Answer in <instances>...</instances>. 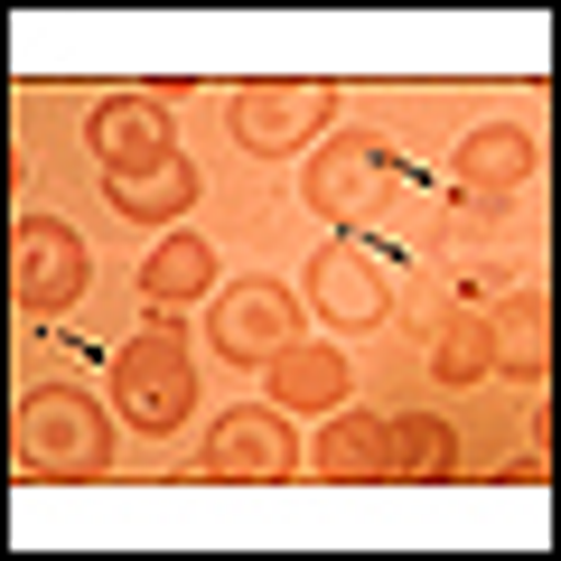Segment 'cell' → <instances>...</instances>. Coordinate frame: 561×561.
Listing matches in <instances>:
<instances>
[{
	"instance_id": "5b68a950",
	"label": "cell",
	"mask_w": 561,
	"mask_h": 561,
	"mask_svg": "<svg viewBox=\"0 0 561 561\" xmlns=\"http://www.w3.org/2000/svg\"><path fill=\"white\" fill-rule=\"evenodd\" d=\"M84 280H94V253H84L76 225L20 216V234H10V290H20L28 319H66L84 300Z\"/></svg>"
},
{
	"instance_id": "9c48e42d",
	"label": "cell",
	"mask_w": 561,
	"mask_h": 561,
	"mask_svg": "<svg viewBox=\"0 0 561 561\" xmlns=\"http://www.w3.org/2000/svg\"><path fill=\"white\" fill-rule=\"evenodd\" d=\"M84 150L103 160V179L169 160V103H160V94H103L94 122H84Z\"/></svg>"
},
{
	"instance_id": "8fae6325",
	"label": "cell",
	"mask_w": 561,
	"mask_h": 561,
	"mask_svg": "<svg viewBox=\"0 0 561 561\" xmlns=\"http://www.w3.org/2000/svg\"><path fill=\"white\" fill-rule=\"evenodd\" d=\"M459 421H440V412H402V421H383V478L393 486H449L459 478Z\"/></svg>"
},
{
	"instance_id": "ac0fdd59",
	"label": "cell",
	"mask_w": 561,
	"mask_h": 561,
	"mask_svg": "<svg viewBox=\"0 0 561 561\" xmlns=\"http://www.w3.org/2000/svg\"><path fill=\"white\" fill-rule=\"evenodd\" d=\"M496 478H515V486H542V478H552V412H524V449L496 468Z\"/></svg>"
},
{
	"instance_id": "52a82bcc",
	"label": "cell",
	"mask_w": 561,
	"mask_h": 561,
	"mask_svg": "<svg viewBox=\"0 0 561 561\" xmlns=\"http://www.w3.org/2000/svg\"><path fill=\"white\" fill-rule=\"evenodd\" d=\"M309 309L328 328H375V319H393V280L356 234H328L319 262H309Z\"/></svg>"
},
{
	"instance_id": "e0dca14e",
	"label": "cell",
	"mask_w": 561,
	"mask_h": 561,
	"mask_svg": "<svg viewBox=\"0 0 561 561\" xmlns=\"http://www.w3.org/2000/svg\"><path fill=\"white\" fill-rule=\"evenodd\" d=\"M206 280H216L206 234H160V253L140 262V300L150 309H187V300H206Z\"/></svg>"
},
{
	"instance_id": "9a60e30c",
	"label": "cell",
	"mask_w": 561,
	"mask_h": 561,
	"mask_svg": "<svg viewBox=\"0 0 561 561\" xmlns=\"http://www.w3.org/2000/svg\"><path fill=\"white\" fill-rule=\"evenodd\" d=\"M496 319V365L505 375H524V383H542V365H552V290L542 280H524L505 309H486Z\"/></svg>"
},
{
	"instance_id": "30bf717a",
	"label": "cell",
	"mask_w": 561,
	"mask_h": 561,
	"mask_svg": "<svg viewBox=\"0 0 561 561\" xmlns=\"http://www.w3.org/2000/svg\"><path fill=\"white\" fill-rule=\"evenodd\" d=\"M383 160L365 150L356 131H328L319 150H309V169H300V197L319 206V216H365V206H383Z\"/></svg>"
},
{
	"instance_id": "2e32d148",
	"label": "cell",
	"mask_w": 561,
	"mask_h": 561,
	"mask_svg": "<svg viewBox=\"0 0 561 561\" xmlns=\"http://www.w3.org/2000/svg\"><path fill=\"white\" fill-rule=\"evenodd\" d=\"M431 375L440 383H486L496 375V319L486 309H440V328H431Z\"/></svg>"
},
{
	"instance_id": "7a4b0ae2",
	"label": "cell",
	"mask_w": 561,
	"mask_h": 561,
	"mask_svg": "<svg viewBox=\"0 0 561 561\" xmlns=\"http://www.w3.org/2000/svg\"><path fill=\"white\" fill-rule=\"evenodd\" d=\"M187 402H197V356H187L179 328H140L131 346H113V421L131 440H169L187 431Z\"/></svg>"
},
{
	"instance_id": "277c9868",
	"label": "cell",
	"mask_w": 561,
	"mask_h": 561,
	"mask_svg": "<svg viewBox=\"0 0 561 561\" xmlns=\"http://www.w3.org/2000/svg\"><path fill=\"white\" fill-rule=\"evenodd\" d=\"M197 478H216V486H290L300 478V431H290V412H280V402L225 412L216 431H206V449H197Z\"/></svg>"
},
{
	"instance_id": "3957f363",
	"label": "cell",
	"mask_w": 561,
	"mask_h": 561,
	"mask_svg": "<svg viewBox=\"0 0 561 561\" xmlns=\"http://www.w3.org/2000/svg\"><path fill=\"white\" fill-rule=\"evenodd\" d=\"M225 122H234V140L253 150V160H290V150H319L328 140L337 94H328L319 76H253V84H234Z\"/></svg>"
},
{
	"instance_id": "8992f818",
	"label": "cell",
	"mask_w": 561,
	"mask_h": 561,
	"mask_svg": "<svg viewBox=\"0 0 561 561\" xmlns=\"http://www.w3.org/2000/svg\"><path fill=\"white\" fill-rule=\"evenodd\" d=\"M206 346L234 365H272L280 346H300V300L280 280H225L206 309Z\"/></svg>"
},
{
	"instance_id": "7c38bea8",
	"label": "cell",
	"mask_w": 561,
	"mask_h": 561,
	"mask_svg": "<svg viewBox=\"0 0 561 561\" xmlns=\"http://www.w3.org/2000/svg\"><path fill=\"white\" fill-rule=\"evenodd\" d=\"M300 468H309L319 486H375V478H383V421L337 402V412H328V431L300 449Z\"/></svg>"
},
{
	"instance_id": "5bb4252c",
	"label": "cell",
	"mask_w": 561,
	"mask_h": 561,
	"mask_svg": "<svg viewBox=\"0 0 561 561\" xmlns=\"http://www.w3.org/2000/svg\"><path fill=\"white\" fill-rule=\"evenodd\" d=\"M262 383H272L280 412H337L346 402V356L337 346H280V356L262 365Z\"/></svg>"
},
{
	"instance_id": "ba28073f",
	"label": "cell",
	"mask_w": 561,
	"mask_h": 561,
	"mask_svg": "<svg viewBox=\"0 0 561 561\" xmlns=\"http://www.w3.org/2000/svg\"><path fill=\"white\" fill-rule=\"evenodd\" d=\"M449 179H459V197H468V206L505 216V206H515L524 187H534V131H515V122H478V131L459 140Z\"/></svg>"
},
{
	"instance_id": "6da1fadb",
	"label": "cell",
	"mask_w": 561,
	"mask_h": 561,
	"mask_svg": "<svg viewBox=\"0 0 561 561\" xmlns=\"http://www.w3.org/2000/svg\"><path fill=\"white\" fill-rule=\"evenodd\" d=\"M10 468L28 486H84L113 468V412H103L84 383H38L20 393V440H10Z\"/></svg>"
},
{
	"instance_id": "4fadbf2b",
	"label": "cell",
	"mask_w": 561,
	"mask_h": 561,
	"mask_svg": "<svg viewBox=\"0 0 561 561\" xmlns=\"http://www.w3.org/2000/svg\"><path fill=\"white\" fill-rule=\"evenodd\" d=\"M103 197H113V216H131V225H179L187 206H197V169L169 150V160H150V169L103 179Z\"/></svg>"
}]
</instances>
